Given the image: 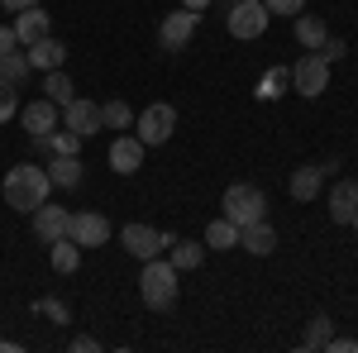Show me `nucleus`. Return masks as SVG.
<instances>
[{
	"label": "nucleus",
	"mask_w": 358,
	"mask_h": 353,
	"mask_svg": "<svg viewBox=\"0 0 358 353\" xmlns=\"http://www.w3.org/2000/svg\"><path fill=\"white\" fill-rule=\"evenodd\" d=\"M20 124L29 129V138L48 134V129L62 124V106H53L48 96H43V101H29V106H20Z\"/></svg>",
	"instance_id": "11"
},
{
	"label": "nucleus",
	"mask_w": 358,
	"mask_h": 353,
	"mask_svg": "<svg viewBox=\"0 0 358 353\" xmlns=\"http://www.w3.org/2000/svg\"><path fill=\"white\" fill-rule=\"evenodd\" d=\"M29 72H34V67H29L24 53H0V82H10L15 91H20V86L29 82Z\"/></svg>",
	"instance_id": "25"
},
{
	"label": "nucleus",
	"mask_w": 358,
	"mask_h": 353,
	"mask_svg": "<svg viewBox=\"0 0 358 353\" xmlns=\"http://www.w3.org/2000/svg\"><path fill=\"white\" fill-rule=\"evenodd\" d=\"M101 349V339H91V334H77V339H72V353H96Z\"/></svg>",
	"instance_id": "33"
},
{
	"label": "nucleus",
	"mask_w": 358,
	"mask_h": 353,
	"mask_svg": "<svg viewBox=\"0 0 358 353\" xmlns=\"http://www.w3.org/2000/svg\"><path fill=\"white\" fill-rule=\"evenodd\" d=\"M268 5L263 0H234L229 5V15H224V24H229V38H244V43H253V38H263L268 34Z\"/></svg>",
	"instance_id": "4"
},
{
	"label": "nucleus",
	"mask_w": 358,
	"mask_h": 353,
	"mask_svg": "<svg viewBox=\"0 0 358 353\" xmlns=\"http://www.w3.org/2000/svg\"><path fill=\"white\" fill-rule=\"evenodd\" d=\"M354 234H358V215H354Z\"/></svg>",
	"instance_id": "38"
},
{
	"label": "nucleus",
	"mask_w": 358,
	"mask_h": 353,
	"mask_svg": "<svg viewBox=\"0 0 358 353\" xmlns=\"http://www.w3.org/2000/svg\"><path fill=\"white\" fill-rule=\"evenodd\" d=\"M325 349H330V353H358V339H334V334H330Z\"/></svg>",
	"instance_id": "34"
},
{
	"label": "nucleus",
	"mask_w": 358,
	"mask_h": 353,
	"mask_svg": "<svg viewBox=\"0 0 358 353\" xmlns=\"http://www.w3.org/2000/svg\"><path fill=\"white\" fill-rule=\"evenodd\" d=\"M354 215H358V182L339 177L330 187V219L334 224H354Z\"/></svg>",
	"instance_id": "15"
},
{
	"label": "nucleus",
	"mask_w": 358,
	"mask_h": 353,
	"mask_svg": "<svg viewBox=\"0 0 358 353\" xmlns=\"http://www.w3.org/2000/svg\"><path fill=\"white\" fill-rule=\"evenodd\" d=\"M143 143H138V134H115V143H110V167L120 172V177H134L138 167H143Z\"/></svg>",
	"instance_id": "13"
},
{
	"label": "nucleus",
	"mask_w": 358,
	"mask_h": 353,
	"mask_svg": "<svg viewBox=\"0 0 358 353\" xmlns=\"http://www.w3.org/2000/svg\"><path fill=\"white\" fill-rule=\"evenodd\" d=\"M325 38H330V29H325L320 15H296V43H301L306 53H315Z\"/></svg>",
	"instance_id": "20"
},
{
	"label": "nucleus",
	"mask_w": 358,
	"mask_h": 353,
	"mask_svg": "<svg viewBox=\"0 0 358 353\" xmlns=\"http://www.w3.org/2000/svg\"><path fill=\"white\" fill-rule=\"evenodd\" d=\"M20 48V34H15V24H0V53H15Z\"/></svg>",
	"instance_id": "32"
},
{
	"label": "nucleus",
	"mask_w": 358,
	"mask_h": 353,
	"mask_svg": "<svg viewBox=\"0 0 358 353\" xmlns=\"http://www.w3.org/2000/svg\"><path fill=\"white\" fill-rule=\"evenodd\" d=\"M62 129H72L77 138L101 134V129H106V124H101V106H96V101H77V96H72V101L62 106Z\"/></svg>",
	"instance_id": "10"
},
{
	"label": "nucleus",
	"mask_w": 358,
	"mask_h": 353,
	"mask_svg": "<svg viewBox=\"0 0 358 353\" xmlns=\"http://www.w3.org/2000/svg\"><path fill=\"white\" fill-rule=\"evenodd\" d=\"M67 239H77L82 248L110 244V219L101 215V210H77V215H72V224H67Z\"/></svg>",
	"instance_id": "9"
},
{
	"label": "nucleus",
	"mask_w": 358,
	"mask_h": 353,
	"mask_svg": "<svg viewBox=\"0 0 358 353\" xmlns=\"http://www.w3.org/2000/svg\"><path fill=\"white\" fill-rule=\"evenodd\" d=\"M53 253H48V263H53L57 277H67V272H77V263H82V244L77 239H57V244H48Z\"/></svg>",
	"instance_id": "21"
},
{
	"label": "nucleus",
	"mask_w": 358,
	"mask_h": 353,
	"mask_svg": "<svg viewBox=\"0 0 358 353\" xmlns=\"http://www.w3.org/2000/svg\"><path fill=\"white\" fill-rule=\"evenodd\" d=\"M167 253H172L167 263H172L177 272H196L201 263H206V239H201V244H182V239H177V244L167 248Z\"/></svg>",
	"instance_id": "22"
},
{
	"label": "nucleus",
	"mask_w": 358,
	"mask_h": 353,
	"mask_svg": "<svg viewBox=\"0 0 358 353\" xmlns=\"http://www.w3.org/2000/svg\"><path fill=\"white\" fill-rule=\"evenodd\" d=\"M330 334H334V320H330V315H310V325H306L301 349H306V353L325 349V344H330Z\"/></svg>",
	"instance_id": "26"
},
{
	"label": "nucleus",
	"mask_w": 358,
	"mask_h": 353,
	"mask_svg": "<svg viewBox=\"0 0 358 353\" xmlns=\"http://www.w3.org/2000/svg\"><path fill=\"white\" fill-rule=\"evenodd\" d=\"M196 24H201V10H177V15H163V24H158V43H163L167 53H182L187 43H192Z\"/></svg>",
	"instance_id": "8"
},
{
	"label": "nucleus",
	"mask_w": 358,
	"mask_h": 353,
	"mask_svg": "<svg viewBox=\"0 0 358 353\" xmlns=\"http://www.w3.org/2000/svg\"><path fill=\"white\" fill-rule=\"evenodd\" d=\"M224 219H234L239 229L244 224H258V219H268V196L253 187V182H234V187L224 191Z\"/></svg>",
	"instance_id": "3"
},
{
	"label": "nucleus",
	"mask_w": 358,
	"mask_h": 353,
	"mask_svg": "<svg viewBox=\"0 0 358 353\" xmlns=\"http://www.w3.org/2000/svg\"><path fill=\"white\" fill-rule=\"evenodd\" d=\"M48 191H53L48 167H38V163H15L5 172V182H0L5 206H10V210H24V215H34V210L48 201Z\"/></svg>",
	"instance_id": "1"
},
{
	"label": "nucleus",
	"mask_w": 358,
	"mask_h": 353,
	"mask_svg": "<svg viewBox=\"0 0 358 353\" xmlns=\"http://www.w3.org/2000/svg\"><path fill=\"white\" fill-rule=\"evenodd\" d=\"M0 5H5V10H15V15H20V10H29V5H43V0H0Z\"/></svg>",
	"instance_id": "35"
},
{
	"label": "nucleus",
	"mask_w": 358,
	"mask_h": 353,
	"mask_svg": "<svg viewBox=\"0 0 358 353\" xmlns=\"http://www.w3.org/2000/svg\"><path fill=\"white\" fill-rule=\"evenodd\" d=\"M239 248H248L253 258H268V253L277 248L273 224H268V219H258V224H244V229H239Z\"/></svg>",
	"instance_id": "18"
},
{
	"label": "nucleus",
	"mask_w": 358,
	"mask_h": 353,
	"mask_svg": "<svg viewBox=\"0 0 358 353\" xmlns=\"http://www.w3.org/2000/svg\"><path fill=\"white\" fill-rule=\"evenodd\" d=\"M24 57H29V67H34V72H53V67L67 62V43L53 38V34H43L38 43H29V48H24Z\"/></svg>",
	"instance_id": "14"
},
{
	"label": "nucleus",
	"mask_w": 358,
	"mask_h": 353,
	"mask_svg": "<svg viewBox=\"0 0 358 353\" xmlns=\"http://www.w3.org/2000/svg\"><path fill=\"white\" fill-rule=\"evenodd\" d=\"M172 129H177V110L172 106H148L143 115H134V134H138V143L143 148H158V143H167L172 138Z\"/></svg>",
	"instance_id": "6"
},
{
	"label": "nucleus",
	"mask_w": 358,
	"mask_h": 353,
	"mask_svg": "<svg viewBox=\"0 0 358 353\" xmlns=\"http://www.w3.org/2000/svg\"><path fill=\"white\" fill-rule=\"evenodd\" d=\"M34 310H38L43 320H53V325H67V320H72L67 301H57V296H38V301H34Z\"/></svg>",
	"instance_id": "29"
},
{
	"label": "nucleus",
	"mask_w": 358,
	"mask_h": 353,
	"mask_svg": "<svg viewBox=\"0 0 358 353\" xmlns=\"http://www.w3.org/2000/svg\"><path fill=\"white\" fill-rule=\"evenodd\" d=\"M43 96H48L53 106H67V101L77 96V86H72V77H67L62 67H53V72H43Z\"/></svg>",
	"instance_id": "23"
},
{
	"label": "nucleus",
	"mask_w": 358,
	"mask_h": 353,
	"mask_svg": "<svg viewBox=\"0 0 358 353\" xmlns=\"http://www.w3.org/2000/svg\"><path fill=\"white\" fill-rule=\"evenodd\" d=\"M287 82H292V67H273V72L258 77V91H253V96H258V101H277Z\"/></svg>",
	"instance_id": "27"
},
{
	"label": "nucleus",
	"mask_w": 358,
	"mask_h": 353,
	"mask_svg": "<svg viewBox=\"0 0 358 353\" xmlns=\"http://www.w3.org/2000/svg\"><path fill=\"white\" fill-rule=\"evenodd\" d=\"M292 86L301 91L306 101H315V96H325V86H330V62L320 53H306L296 67H292Z\"/></svg>",
	"instance_id": "7"
},
{
	"label": "nucleus",
	"mask_w": 358,
	"mask_h": 353,
	"mask_svg": "<svg viewBox=\"0 0 358 353\" xmlns=\"http://www.w3.org/2000/svg\"><path fill=\"white\" fill-rule=\"evenodd\" d=\"M268 5V15H301L306 0H263Z\"/></svg>",
	"instance_id": "30"
},
{
	"label": "nucleus",
	"mask_w": 358,
	"mask_h": 353,
	"mask_svg": "<svg viewBox=\"0 0 358 353\" xmlns=\"http://www.w3.org/2000/svg\"><path fill=\"white\" fill-rule=\"evenodd\" d=\"M48 182L62 191H72L82 182V158L77 153H62V158H48Z\"/></svg>",
	"instance_id": "19"
},
{
	"label": "nucleus",
	"mask_w": 358,
	"mask_h": 353,
	"mask_svg": "<svg viewBox=\"0 0 358 353\" xmlns=\"http://www.w3.org/2000/svg\"><path fill=\"white\" fill-rule=\"evenodd\" d=\"M67 224H72V210H62V206H38L34 210V234L43 239V244H57V239H67Z\"/></svg>",
	"instance_id": "12"
},
{
	"label": "nucleus",
	"mask_w": 358,
	"mask_h": 353,
	"mask_svg": "<svg viewBox=\"0 0 358 353\" xmlns=\"http://www.w3.org/2000/svg\"><path fill=\"white\" fill-rule=\"evenodd\" d=\"M177 277L182 272L172 268V263H163V253L148 258L143 272H138V296H143V305L148 310H172L177 305Z\"/></svg>",
	"instance_id": "2"
},
{
	"label": "nucleus",
	"mask_w": 358,
	"mask_h": 353,
	"mask_svg": "<svg viewBox=\"0 0 358 353\" xmlns=\"http://www.w3.org/2000/svg\"><path fill=\"white\" fill-rule=\"evenodd\" d=\"M315 53L325 57V62H339V57L349 53V48H344V38H325V43H320V48H315Z\"/></svg>",
	"instance_id": "31"
},
{
	"label": "nucleus",
	"mask_w": 358,
	"mask_h": 353,
	"mask_svg": "<svg viewBox=\"0 0 358 353\" xmlns=\"http://www.w3.org/2000/svg\"><path fill=\"white\" fill-rule=\"evenodd\" d=\"M15 34H20V48L38 43V38L48 34V15H43V5H29V10H20V15H15Z\"/></svg>",
	"instance_id": "17"
},
{
	"label": "nucleus",
	"mask_w": 358,
	"mask_h": 353,
	"mask_svg": "<svg viewBox=\"0 0 358 353\" xmlns=\"http://www.w3.org/2000/svg\"><path fill=\"white\" fill-rule=\"evenodd\" d=\"M120 244L129 248L138 263H148V258H158V253H167V248L177 244V234L153 229V224H124V229H120Z\"/></svg>",
	"instance_id": "5"
},
{
	"label": "nucleus",
	"mask_w": 358,
	"mask_h": 353,
	"mask_svg": "<svg viewBox=\"0 0 358 353\" xmlns=\"http://www.w3.org/2000/svg\"><path fill=\"white\" fill-rule=\"evenodd\" d=\"M206 248H239V224L234 219H210L206 224Z\"/></svg>",
	"instance_id": "24"
},
{
	"label": "nucleus",
	"mask_w": 358,
	"mask_h": 353,
	"mask_svg": "<svg viewBox=\"0 0 358 353\" xmlns=\"http://www.w3.org/2000/svg\"><path fill=\"white\" fill-rule=\"evenodd\" d=\"M187 10H206V5H215V0H182Z\"/></svg>",
	"instance_id": "36"
},
{
	"label": "nucleus",
	"mask_w": 358,
	"mask_h": 353,
	"mask_svg": "<svg viewBox=\"0 0 358 353\" xmlns=\"http://www.w3.org/2000/svg\"><path fill=\"white\" fill-rule=\"evenodd\" d=\"M101 124L106 129H134V110L124 106V101H106L101 106Z\"/></svg>",
	"instance_id": "28"
},
{
	"label": "nucleus",
	"mask_w": 358,
	"mask_h": 353,
	"mask_svg": "<svg viewBox=\"0 0 358 353\" xmlns=\"http://www.w3.org/2000/svg\"><path fill=\"white\" fill-rule=\"evenodd\" d=\"M325 172H334V163L296 167V172H292V182H287V191H292V201H315V196H320V187H325Z\"/></svg>",
	"instance_id": "16"
},
{
	"label": "nucleus",
	"mask_w": 358,
	"mask_h": 353,
	"mask_svg": "<svg viewBox=\"0 0 358 353\" xmlns=\"http://www.w3.org/2000/svg\"><path fill=\"white\" fill-rule=\"evenodd\" d=\"M0 349H5V353H20V344H15V339H0Z\"/></svg>",
	"instance_id": "37"
}]
</instances>
